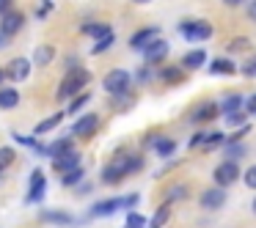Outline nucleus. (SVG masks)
I'll return each instance as SVG.
<instances>
[{
  "label": "nucleus",
  "instance_id": "nucleus-2",
  "mask_svg": "<svg viewBox=\"0 0 256 228\" xmlns=\"http://www.w3.org/2000/svg\"><path fill=\"white\" fill-rule=\"evenodd\" d=\"M138 201H140L138 195H127V198H108V201H100V204L91 206V215H94V217H110V215H116L118 209H132Z\"/></svg>",
  "mask_w": 256,
  "mask_h": 228
},
{
  "label": "nucleus",
  "instance_id": "nucleus-7",
  "mask_svg": "<svg viewBox=\"0 0 256 228\" xmlns=\"http://www.w3.org/2000/svg\"><path fill=\"white\" fill-rule=\"evenodd\" d=\"M44 193H47V179H44V171H42V168H34L25 201H28V204H39V201L44 198Z\"/></svg>",
  "mask_w": 256,
  "mask_h": 228
},
{
  "label": "nucleus",
  "instance_id": "nucleus-17",
  "mask_svg": "<svg viewBox=\"0 0 256 228\" xmlns=\"http://www.w3.org/2000/svg\"><path fill=\"white\" fill-rule=\"evenodd\" d=\"M69 151H78L74 149V143L72 140H56V143H50V146H44V157H50V160H56V157H61V154H69Z\"/></svg>",
  "mask_w": 256,
  "mask_h": 228
},
{
  "label": "nucleus",
  "instance_id": "nucleus-38",
  "mask_svg": "<svg viewBox=\"0 0 256 228\" xmlns=\"http://www.w3.org/2000/svg\"><path fill=\"white\" fill-rule=\"evenodd\" d=\"M52 8H56V3H52V0H44V3L39 6V11H36V17H39V19H47V14H50Z\"/></svg>",
  "mask_w": 256,
  "mask_h": 228
},
{
  "label": "nucleus",
  "instance_id": "nucleus-43",
  "mask_svg": "<svg viewBox=\"0 0 256 228\" xmlns=\"http://www.w3.org/2000/svg\"><path fill=\"white\" fill-rule=\"evenodd\" d=\"M12 6H14V0H0V17L12 11Z\"/></svg>",
  "mask_w": 256,
  "mask_h": 228
},
{
  "label": "nucleus",
  "instance_id": "nucleus-15",
  "mask_svg": "<svg viewBox=\"0 0 256 228\" xmlns=\"http://www.w3.org/2000/svg\"><path fill=\"white\" fill-rule=\"evenodd\" d=\"M218 102H204V105H198L196 107V113H193V124H206V121H212V118L218 116Z\"/></svg>",
  "mask_w": 256,
  "mask_h": 228
},
{
  "label": "nucleus",
  "instance_id": "nucleus-27",
  "mask_svg": "<svg viewBox=\"0 0 256 228\" xmlns=\"http://www.w3.org/2000/svg\"><path fill=\"white\" fill-rule=\"evenodd\" d=\"M14 160H17V151H14L12 146H3V149H0V173L8 171V168L14 165Z\"/></svg>",
  "mask_w": 256,
  "mask_h": 228
},
{
  "label": "nucleus",
  "instance_id": "nucleus-45",
  "mask_svg": "<svg viewBox=\"0 0 256 228\" xmlns=\"http://www.w3.org/2000/svg\"><path fill=\"white\" fill-rule=\"evenodd\" d=\"M248 17H250V19H256V3H254V6L248 8Z\"/></svg>",
  "mask_w": 256,
  "mask_h": 228
},
{
  "label": "nucleus",
  "instance_id": "nucleus-36",
  "mask_svg": "<svg viewBox=\"0 0 256 228\" xmlns=\"http://www.w3.org/2000/svg\"><path fill=\"white\" fill-rule=\"evenodd\" d=\"M226 124L228 127H245V113H228Z\"/></svg>",
  "mask_w": 256,
  "mask_h": 228
},
{
  "label": "nucleus",
  "instance_id": "nucleus-16",
  "mask_svg": "<svg viewBox=\"0 0 256 228\" xmlns=\"http://www.w3.org/2000/svg\"><path fill=\"white\" fill-rule=\"evenodd\" d=\"M124 176H127V173H124L122 162H116V160H113L110 165L102 168V184H118Z\"/></svg>",
  "mask_w": 256,
  "mask_h": 228
},
{
  "label": "nucleus",
  "instance_id": "nucleus-44",
  "mask_svg": "<svg viewBox=\"0 0 256 228\" xmlns=\"http://www.w3.org/2000/svg\"><path fill=\"white\" fill-rule=\"evenodd\" d=\"M146 80H149V69H140V72H138V83H146Z\"/></svg>",
  "mask_w": 256,
  "mask_h": 228
},
{
  "label": "nucleus",
  "instance_id": "nucleus-32",
  "mask_svg": "<svg viewBox=\"0 0 256 228\" xmlns=\"http://www.w3.org/2000/svg\"><path fill=\"white\" fill-rule=\"evenodd\" d=\"M226 157H228V162H237V160H242V157H245V146H242V143H228V149H226Z\"/></svg>",
  "mask_w": 256,
  "mask_h": 228
},
{
  "label": "nucleus",
  "instance_id": "nucleus-5",
  "mask_svg": "<svg viewBox=\"0 0 256 228\" xmlns=\"http://www.w3.org/2000/svg\"><path fill=\"white\" fill-rule=\"evenodd\" d=\"M22 28H25V14L22 11H8V14L0 17V36H6L8 41H12Z\"/></svg>",
  "mask_w": 256,
  "mask_h": 228
},
{
  "label": "nucleus",
  "instance_id": "nucleus-21",
  "mask_svg": "<svg viewBox=\"0 0 256 228\" xmlns=\"http://www.w3.org/2000/svg\"><path fill=\"white\" fill-rule=\"evenodd\" d=\"M83 33L91 36V39H105L108 33H113V28H110V25H105V22H86L83 25Z\"/></svg>",
  "mask_w": 256,
  "mask_h": 228
},
{
  "label": "nucleus",
  "instance_id": "nucleus-6",
  "mask_svg": "<svg viewBox=\"0 0 256 228\" xmlns=\"http://www.w3.org/2000/svg\"><path fill=\"white\" fill-rule=\"evenodd\" d=\"M100 124H102V118L96 116V113H86V116H80L78 121L72 124V135L74 138H91V135H96Z\"/></svg>",
  "mask_w": 256,
  "mask_h": 228
},
{
  "label": "nucleus",
  "instance_id": "nucleus-9",
  "mask_svg": "<svg viewBox=\"0 0 256 228\" xmlns=\"http://www.w3.org/2000/svg\"><path fill=\"white\" fill-rule=\"evenodd\" d=\"M140 52H144L146 66H154V63L166 61V55H168V41H166V39H154L152 44H146Z\"/></svg>",
  "mask_w": 256,
  "mask_h": 228
},
{
  "label": "nucleus",
  "instance_id": "nucleus-39",
  "mask_svg": "<svg viewBox=\"0 0 256 228\" xmlns=\"http://www.w3.org/2000/svg\"><path fill=\"white\" fill-rule=\"evenodd\" d=\"M245 184H248L250 190H256V165L245 171Z\"/></svg>",
  "mask_w": 256,
  "mask_h": 228
},
{
  "label": "nucleus",
  "instance_id": "nucleus-1",
  "mask_svg": "<svg viewBox=\"0 0 256 228\" xmlns=\"http://www.w3.org/2000/svg\"><path fill=\"white\" fill-rule=\"evenodd\" d=\"M91 83V72L88 69H72V72H66V77H64V83L58 85V99L66 102V99H74L78 94H83L86 85Z\"/></svg>",
  "mask_w": 256,
  "mask_h": 228
},
{
  "label": "nucleus",
  "instance_id": "nucleus-37",
  "mask_svg": "<svg viewBox=\"0 0 256 228\" xmlns=\"http://www.w3.org/2000/svg\"><path fill=\"white\" fill-rule=\"evenodd\" d=\"M240 72H242V74H248V77H256V55L250 58V61H245L242 66H240Z\"/></svg>",
  "mask_w": 256,
  "mask_h": 228
},
{
  "label": "nucleus",
  "instance_id": "nucleus-33",
  "mask_svg": "<svg viewBox=\"0 0 256 228\" xmlns=\"http://www.w3.org/2000/svg\"><path fill=\"white\" fill-rule=\"evenodd\" d=\"M113 41H116V36H113V33H108V36H105V39H100V41H96V44H94V47H91V52H94V55H100V52H105V50H108V47H110V44H113Z\"/></svg>",
  "mask_w": 256,
  "mask_h": 228
},
{
  "label": "nucleus",
  "instance_id": "nucleus-18",
  "mask_svg": "<svg viewBox=\"0 0 256 228\" xmlns=\"http://www.w3.org/2000/svg\"><path fill=\"white\" fill-rule=\"evenodd\" d=\"M52 61H56V47H52V44L36 47V52H34V63H36V66H50Z\"/></svg>",
  "mask_w": 256,
  "mask_h": 228
},
{
  "label": "nucleus",
  "instance_id": "nucleus-3",
  "mask_svg": "<svg viewBox=\"0 0 256 228\" xmlns=\"http://www.w3.org/2000/svg\"><path fill=\"white\" fill-rule=\"evenodd\" d=\"M130 83H132V77H130V72H124V69H110V72L102 77V88H105L110 96L127 94Z\"/></svg>",
  "mask_w": 256,
  "mask_h": 228
},
{
  "label": "nucleus",
  "instance_id": "nucleus-26",
  "mask_svg": "<svg viewBox=\"0 0 256 228\" xmlns=\"http://www.w3.org/2000/svg\"><path fill=\"white\" fill-rule=\"evenodd\" d=\"M61 118H64V113H52L50 118H44V121H39L34 127V135H44V132H52V129L61 124Z\"/></svg>",
  "mask_w": 256,
  "mask_h": 228
},
{
  "label": "nucleus",
  "instance_id": "nucleus-25",
  "mask_svg": "<svg viewBox=\"0 0 256 228\" xmlns=\"http://www.w3.org/2000/svg\"><path fill=\"white\" fill-rule=\"evenodd\" d=\"M204 61H206V52L204 50H193V52H188V55L182 58V69H201Z\"/></svg>",
  "mask_w": 256,
  "mask_h": 228
},
{
  "label": "nucleus",
  "instance_id": "nucleus-4",
  "mask_svg": "<svg viewBox=\"0 0 256 228\" xmlns=\"http://www.w3.org/2000/svg\"><path fill=\"white\" fill-rule=\"evenodd\" d=\"M179 33L188 41H206L212 39V25L204 22V19H188V22L179 25Z\"/></svg>",
  "mask_w": 256,
  "mask_h": 228
},
{
  "label": "nucleus",
  "instance_id": "nucleus-31",
  "mask_svg": "<svg viewBox=\"0 0 256 228\" xmlns=\"http://www.w3.org/2000/svg\"><path fill=\"white\" fill-rule=\"evenodd\" d=\"M182 198H188V187H184V184H174V187L168 190V195H166V204H171V201H182Z\"/></svg>",
  "mask_w": 256,
  "mask_h": 228
},
{
  "label": "nucleus",
  "instance_id": "nucleus-13",
  "mask_svg": "<svg viewBox=\"0 0 256 228\" xmlns=\"http://www.w3.org/2000/svg\"><path fill=\"white\" fill-rule=\"evenodd\" d=\"M154 39H160V30H157V28H140L138 33H132L130 47H132V50H144V47L152 44Z\"/></svg>",
  "mask_w": 256,
  "mask_h": 228
},
{
  "label": "nucleus",
  "instance_id": "nucleus-24",
  "mask_svg": "<svg viewBox=\"0 0 256 228\" xmlns=\"http://www.w3.org/2000/svg\"><path fill=\"white\" fill-rule=\"evenodd\" d=\"M160 80H162V83H168V85H176V83H182V80H184V69L182 66H166L160 72Z\"/></svg>",
  "mask_w": 256,
  "mask_h": 228
},
{
  "label": "nucleus",
  "instance_id": "nucleus-34",
  "mask_svg": "<svg viewBox=\"0 0 256 228\" xmlns=\"http://www.w3.org/2000/svg\"><path fill=\"white\" fill-rule=\"evenodd\" d=\"M146 226V217L138 215V212H127V228H144Z\"/></svg>",
  "mask_w": 256,
  "mask_h": 228
},
{
  "label": "nucleus",
  "instance_id": "nucleus-11",
  "mask_svg": "<svg viewBox=\"0 0 256 228\" xmlns=\"http://www.w3.org/2000/svg\"><path fill=\"white\" fill-rule=\"evenodd\" d=\"M74 168H80V154L78 151H69V154H61V157H56L52 160V171L56 173H69V171H74Z\"/></svg>",
  "mask_w": 256,
  "mask_h": 228
},
{
  "label": "nucleus",
  "instance_id": "nucleus-48",
  "mask_svg": "<svg viewBox=\"0 0 256 228\" xmlns=\"http://www.w3.org/2000/svg\"><path fill=\"white\" fill-rule=\"evenodd\" d=\"M0 83H6V72H3V66H0Z\"/></svg>",
  "mask_w": 256,
  "mask_h": 228
},
{
  "label": "nucleus",
  "instance_id": "nucleus-49",
  "mask_svg": "<svg viewBox=\"0 0 256 228\" xmlns=\"http://www.w3.org/2000/svg\"><path fill=\"white\" fill-rule=\"evenodd\" d=\"M132 3H149V0H132Z\"/></svg>",
  "mask_w": 256,
  "mask_h": 228
},
{
  "label": "nucleus",
  "instance_id": "nucleus-12",
  "mask_svg": "<svg viewBox=\"0 0 256 228\" xmlns=\"http://www.w3.org/2000/svg\"><path fill=\"white\" fill-rule=\"evenodd\" d=\"M39 220L42 223H52V226H72L74 217L69 215V212H64V209H44V212H39Z\"/></svg>",
  "mask_w": 256,
  "mask_h": 228
},
{
  "label": "nucleus",
  "instance_id": "nucleus-28",
  "mask_svg": "<svg viewBox=\"0 0 256 228\" xmlns=\"http://www.w3.org/2000/svg\"><path fill=\"white\" fill-rule=\"evenodd\" d=\"M83 176H86L83 168H74V171H69V173H64V176H61V184H64V187H78V184L83 182Z\"/></svg>",
  "mask_w": 256,
  "mask_h": 228
},
{
  "label": "nucleus",
  "instance_id": "nucleus-40",
  "mask_svg": "<svg viewBox=\"0 0 256 228\" xmlns=\"http://www.w3.org/2000/svg\"><path fill=\"white\" fill-rule=\"evenodd\" d=\"M245 47H248V39H245V36H240L237 41H232V44H228V50L237 52V50H245Z\"/></svg>",
  "mask_w": 256,
  "mask_h": 228
},
{
  "label": "nucleus",
  "instance_id": "nucleus-50",
  "mask_svg": "<svg viewBox=\"0 0 256 228\" xmlns=\"http://www.w3.org/2000/svg\"><path fill=\"white\" fill-rule=\"evenodd\" d=\"M254 212H256V198H254Z\"/></svg>",
  "mask_w": 256,
  "mask_h": 228
},
{
  "label": "nucleus",
  "instance_id": "nucleus-30",
  "mask_svg": "<svg viewBox=\"0 0 256 228\" xmlns=\"http://www.w3.org/2000/svg\"><path fill=\"white\" fill-rule=\"evenodd\" d=\"M168 217H171V209H168V204H162L160 209L154 212V217H152V228H160L168 223Z\"/></svg>",
  "mask_w": 256,
  "mask_h": 228
},
{
  "label": "nucleus",
  "instance_id": "nucleus-46",
  "mask_svg": "<svg viewBox=\"0 0 256 228\" xmlns=\"http://www.w3.org/2000/svg\"><path fill=\"white\" fill-rule=\"evenodd\" d=\"M223 3H226V6H240L242 0H223Z\"/></svg>",
  "mask_w": 256,
  "mask_h": 228
},
{
  "label": "nucleus",
  "instance_id": "nucleus-10",
  "mask_svg": "<svg viewBox=\"0 0 256 228\" xmlns=\"http://www.w3.org/2000/svg\"><path fill=\"white\" fill-rule=\"evenodd\" d=\"M3 72H6L8 80H14V83H22V80L30 74V61H28V58H14V61H8V66L3 69Z\"/></svg>",
  "mask_w": 256,
  "mask_h": 228
},
{
  "label": "nucleus",
  "instance_id": "nucleus-35",
  "mask_svg": "<svg viewBox=\"0 0 256 228\" xmlns=\"http://www.w3.org/2000/svg\"><path fill=\"white\" fill-rule=\"evenodd\" d=\"M220 143H223V135L220 132H210V135H204V143H201V146L210 151L212 146H220Z\"/></svg>",
  "mask_w": 256,
  "mask_h": 228
},
{
  "label": "nucleus",
  "instance_id": "nucleus-20",
  "mask_svg": "<svg viewBox=\"0 0 256 228\" xmlns=\"http://www.w3.org/2000/svg\"><path fill=\"white\" fill-rule=\"evenodd\" d=\"M17 105H20L17 88H0V110H14Z\"/></svg>",
  "mask_w": 256,
  "mask_h": 228
},
{
  "label": "nucleus",
  "instance_id": "nucleus-19",
  "mask_svg": "<svg viewBox=\"0 0 256 228\" xmlns=\"http://www.w3.org/2000/svg\"><path fill=\"white\" fill-rule=\"evenodd\" d=\"M149 143L154 146V151L160 157H174V151H176V140L171 138H149Z\"/></svg>",
  "mask_w": 256,
  "mask_h": 228
},
{
  "label": "nucleus",
  "instance_id": "nucleus-51",
  "mask_svg": "<svg viewBox=\"0 0 256 228\" xmlns=\"http://www.w3.org/2000/svg\"><path fill=\"white\" fill-rule=\"evenodd\" d=\"M0 179H3V173H0Z\"/></svg>",
  "mask_w": 256,
  "mask_h": 228
},
{
  "label": "nucleus",
  "instance_id": "nucleus-29",
  "mask_svg": "<svg viewBox=\"0 0 256 228\" xmlns=\"http://www.w3.org/2000/svg\"><path fill=\"white\" fill-rule=\"evenodd\" d=\"M88 99H91V96L86 94V91H83V94H78V96H74V99H69V102H72V105L66 107V113H69V116H74V113H80V110H83L86 105H88Z\"/></svg>",
  "mask_w": 256,
  "mask_h": 228
},
{
  "label": "nucleus",
  "instance_id": "nucleus-14",
  "mask_svg": "<svg viewBox=\"0 0 256 228\" xmlns=\"http://www.w3.org/2000/svg\"><path fill=\"white\" fill-rule=\"evenodd\" d=\"M223 204H226V193H223L220 187L204 190V195H201V206H204V209H220Z\"/></svg>",
  "mask_w": 256,
  "mask_h": 228
},
{
  "label": "nucleus",
  "instance_id": "nucleus-42",
  "mask_svg": "<svg viewBox=\"0 0 256 228\" xmlns=\"http://www.w3.org/2000/svg\"><path fill=\"white\" fill-rule=\"evenodd\" d=\"M245 113H254L256 116V94L250 96V99H245Z\"/></svg>",
  "mask_w": 256,
  "mask_h": 228
},
{
  "label": "nucleus",
  "instance_id": "nucleus-23",
  "mask_svg": "<svg viewBox=\"0 0 256 228\" xmlns=\"http://www.w3.org/2000/svg\"><path fill=\"white\" fill-rule=\"evenodd\" d=\"M210 72L212 74H237V63L228 61V58H218V61L210 63Z\"/></svg>",
  "mask_w": 256,
  "mask_h": 228
},
{
  "label": "nucleus",
  "instance_id": "nucleus-47",
  "mask_svg": "<svg viewBox=\"0 0 256 228\" xmlns=\"http://www.w3.org/2000/svg\"><path fill=\"white\" fill-rule=\"evenodd\" d=\"M6 44H8V39H6V36H0V50H3Z\"/></svg>",
  "mask_w": 256,
  "mask_h": 228
},
{
  "label": "nucleus",
  "instance_id": "nucleus-41",
  "mask_svg": "<svg viewBox=\"0 0 256 228\" xmlns=\"http://www.w3.org/2000/svg\"><path fill=\"white\" fill-rule=\"evenodd\" d=\"M66 69H69V72H72V69H80V58L78 55H69L66 58Z\"/></svg>",
  "mask_w": 256,
  "mask_h": 228
},
{
  "label": "nucleus",
  "instance_id": "nucleus-8",
  "mask_svg": "<svg viewBox=\"0 0 256 228\" xmlns=\"http://www.w3.org/2000/svg\"><path fill=\"white\" fill-rule=\"evenodd\" d=\"M212 176H215V184H218V187H228V184H234V182H237V179H240V165H237V162H220V165H218L215 168V173H212Z\"/></svg>",
  "mask_w": 256,
  "mask_h": 228
},
{
  "label": "nucleus",
  "instance_id": "nucleus-22",
  "mask_svg": "<svg viewBox=\"0 0 256 228\" xmlns=\"http://www.w3.org/2000/svg\"><path fill=\"white\" fill-rule=\"evenodd\" d=\"M242 105H245V99H242L240 94H228L226 99H223L220 105H218V110L228 116V113H240V107H242Z\"/></svg>",
  "mask_w": 256,
  "mask_h": 228
}]
</instances>
